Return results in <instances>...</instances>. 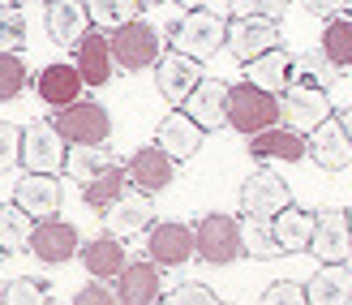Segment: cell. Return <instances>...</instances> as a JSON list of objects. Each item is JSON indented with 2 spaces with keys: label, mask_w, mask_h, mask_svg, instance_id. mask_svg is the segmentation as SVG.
Masks as SVG:
<instances>
[{
  "label": "cell",
  "mask_w": 352,
  "mask_h": 305,
  "mask_svg": "<svg viewBox=\"0 0 352 305\" xmlns=\"http://www.w3.org/2000/svg\"><path fill=\"white\" fill-rule=\"evenodd\" d=\"M108 48H112L116 69H125V74L155 69V61L164 56V39H160V30H155L146 17H133V22L116 26V30L108 34Z\"/></svg>",
  "instance_id": "1"
},
{
  "label": "cell",
  "mask_w": 352,
  "mask_h": 305,
  "mask_svg": "<svg viewBox=\"0 0 352 305\" xmlns=\"http://www.w3.org/2000/svg\"><path fill=\"white\" fill-rule=\"evenodd\" d=\"M223 39H228V17L210 13V9H189L172 26V52H185L198 65L210 61L215 52H223Z\"/></svg>",
  "instance_id": "2"
},
{
  "label": "cell",
  "mask_w": 352,
  "mask_h": 305,
  "mask_svg": "<svg viewBox=\"0 0 352 305\" xmlns=\"http://www.w3.org/2000/svg\"><path fill=\"white\" fill-rule=\"evenodd\" d=\"M275 99H279V125H288L296 134H314L327 116H336L331 112V91L296 82V78H288V86Z\"/></svg>",
  "instance_id": "3"
},
{
  "label": "cell",
  "mask_w": 352,
  "mask_h": 305,
  "mask_svg": "<svg viewBox=\"0 0 352 305\" xmlns=\"http://www.w3.org/2000/svg\"><path fill=\"white\" fill-rule=\"evenodd\" d=\"M193 258L206 266H228L241 258V220L236 215H202L193 224Z\"/></svg>",
  "instance_id": "4"
},
{
  "label": "cell",
  "mask_w": 352,
  "mask_h": 305,
  "mask_svg": "<svg viewBox=\"0 0 352 305\" xmlns=\"http://www.w3.org/2000/svg\"><path fill=\"white\" fill-rule=\"evenodd\" d=\"M52 125H56V134L69 142V147H103L112 134V116L108 107L95 103V99H78L60 107L56 116H52Z\"/></svg>",
  "instance_id": "5"
},
{
  "label": "cell",
  "mask_w": 352,
  "mask_h": 305,
  "mask_svg": "<svg viewBox=\"0 0 352 305\" xmlns=\"http://www.w3.org/2000/svg\"><path fill=\"white\" fill-rule=\"evenodd\" d=\"M275 120H279V99L275 95L258 91L250 82L228 86V129H236L241 138H254Z\"/></svg>",
  "instance_id": "6"
},
{
  "label": "cell",
  "mask_w": 352,
  "mask_h": 305,
  "mask_svg": "<svg viewBox=\"0 0 352 305\" xmlns=\"http://www.w3.org/2000/svg\"><path fill=\"white\" fill-rule=\"evenodd\" d=\"M65 155H69V142L56 134V125L47 120H30L22 129V168L26 172H39V176H60L65 172Z\"/></svg>",
  "instance_id": "7"
},
{
  "label": "cell",
  "mask_w": 352,
  "mask_h": 305,
  "mask_svg": "<svg viewBox=\"0 0 352 305\" xmlns=\"http://www.w3.org/2000/svg\"><path fill=\"white\" fill-rule=\"evenodd\" d=\"M284 207H292V185L279 172L258 168L254 176H245V185H241V215H245V220H262V224H267Z\"/></svg>",
  "instance_id": "8"
},
{
  "label": "cell",
  "mask_w": 352,
  "mask_h": 305,
  "mask_svg": "<svg viewBox=\"0 0 352 305\" xmlns=\"http://www.w3.org/2000/svg\"><path fill=\"white\" fill-rule=\"evenodd\" d=\"M146 258L155 266H168V271L185 266L193 258V228L181 220H155L146 228Z\"/></svg>",
  "instance_id": "9"
},
{
  "label": "cell",
  "mask_w": 352,
  "mask_h": 305,
  "mask_svg": "<svg viewBox=\"0 0 352 305\" xmlns=\"http://www.w3.org/2000/svg\"><path fill=\"white\" fill-rule=\"evenodd\" d=\"M155 224V202L151 193L142 189H125L112 207H103V232H112V237H142V232Z\"/></svg>",
  "instance_id": "10"
},
{
  "label": "cell",
  "mask_w": 352,
  "mask_h": 305,
  "mask_svg": "<svg viewBox=\"0 0 352 305\" xmlns=\"http://www.w3.org/2000/svg\"><path fill=\"white\" fill-rule=\"evenodd\" d=\"M112 284L120 305H164V266H155L151 258H129Z\"/></svg>",
  "instance_id": "11"
},
{
  "label": "cell",
  "mask_w": 352,
  "mask_h": 305,
  "mask_svg": "<svg viewBox=\"0 0 352 305\" xmlns=\"http://www.w3.org/2000/svg\"><path fill=\"white\" fill-rule=\"evenodd\" d=\"M271 48H284V39H279V26H275V22H258V17H232V22H228L223 52H232L241 65L258 61L262 52H271Z\"/></svg>",
  "instance_id": "12"
},
{
  "label": "cell",
  "mask_w": 352,
  "mask_h": 305,
  "mask_svg": "<svg viewBox=\"0 0 352 305\" xmlns=\"http://www.w3.org/2000/svg\"><path fill=\"white\" fill-rule=\"evenodd\" d=\"M202 78H206L202 65L193 61V56H185V52H164V56L155 61V86H160V95H164L172 107H181Z\"/></svg>",
  "instance_id": "13"
},
{
  "label": "cell",
  "mask_w": 352,
  "mask_h": 305,
  "mask_svg": "<svg viewBox=\"0 0 352 305\" xmlns=\"http://www.w3.org/2000/svg\"><path fill=\"white\" fill-rule=\"evenodd\" d=\"M74 69L82 86L91 91V86H108L112 74H116V61H112V48H108V30H86L82 39L74 43Z\"/></svg>",
  "instance_id": "14"
},
{
  "label": "cell",
  "mask_w": 352,
  "mask_h": 305,
  "mask_svg": "<svg viewBox=\"0 0 352 305\" xmlns=\"http://www.w3.org/2000/svg\"><path fill=\"white\" fill-rule=\"evenodd\" d=\"M30 91L39 95V99L52 107V112H60V107H69V103L86 99V86H82V78H78L74 61H56V65H43L39 74L30 78Z\"/></svg>",
  "instance_id": "15"
},
{
  "label": "cell",
  "mask_w": 352,
  "mask_h": 305,
  "mask_svg": "<svg viewBox=\"0 0 352 305\" xmlns=\"http://www.w3.org/2000/svg\"><path fill=\"white\" fill-rule=\"evenodd\" d=\"M82 249V232H78V224H69V220H39L34 224V237H30V254L39 258V262H47V266H60V262H69Z\"/></svg>",
  "instance_id": "16"
},
{
  "label": "cell",
  "mask_w": 352,
  "mask_h": 305,
  "mask_svg": "<svg viewBox=\"0 0 352 305\" xmlns=\"http://www.w3.org/2000/svg\"><path fill=\"white\" fill-rule=\"evenodd\" d=\"M305 159H314L322 172H344L352 164V142L344 134L340 116H327L314 134H305Z\"/></svg>",
  "instance_id": "17"
},
{
  "label": "cell",
  "mask_w": 352,
  "mask_h": 305,
  "mask_svg": "<svg viewBox=\"0 0 352 305\" xmlns=\"http://www.w3.org/2000/svg\"><path fill=\"white\" fill-rule=\"evenodd\" d=\"M13 202L22 207L34 224H39V220H56V215H60V202H65L60 176H39V172H26L22 181L13 185Z\"/></svg>",
  "instance_id": "18"
},
{
  "label": "cell",
  "mask_w": 352,
  "mask_h": 305,
  "mask_svg": "<svg viewBox=\"0 0 352 305\" xmlns=\"http://www.w3.org/2000/svg\"><path fill=\"white\" fill-rule=\"evenodd\" d=\"M314 258H322V262H348L352 258V237H348V211H336V207H327V211H314Z\"/></svg>",
  "instance_id": "19"
},
{
  "label": "cell",
  "mask_w": 352,
  "mask_h": 305,
  "mask_svg": "<svg viewBox=\"0 0 352 305\" xmlns=\"http://www.w3.org/2000/svg\"><path fill=\"white\" fill-rule=\"evenodd\" d=\"M181 112L198 125V129H223L228 125V82L219 78H202L198 86H193V95L181 103Z\"/></svg>",
  "instance_id": "20"
},
{
  "label": "cell",
  "mask_w": 352,
  "mask_h": 305,
  "mask_svg": "<svg viewBox=\"0 0 352 305\" xmlns=\"http://www.w3.org/2000/svg\"><path fill=\"white\" fill-rule=\"evenodd\" d=\"M155 147H160V151L172 159V164H185V159L198 155V147H202V129L181 112V107H172V112L160 120V129H155Z\"/></svg>",
  "instance_id": "21"
},
{
  "label": "cell",
  "mask_w": 352,
  "mask_h": 305,
  "mask_svg": "<svg viewBox=\"0 0 352 305\" xmlns=\"http://www.w3.org/2000/svg\"><path fill=\"white\" fill-rule=\"evenodd\" d=\"M125 176H129V185L133 189H142V193H160L172 185V176H176V164L160 151V147H142V151H133L129 155V164H125Z\"/></svg>",
  "instance_id": "22"
},
{
  "label": "cell",
  "mask_w": 352,
  "mask_h": 305,
  "mask_svg": "<svg viewBox=\"0 0 352 305\" xmlns=\"http://www.w3.org/2000/svg\"><path fill=\"white\" fill-rule=\"evenodd\" d=\"M250 155L254 159H279V164H301L305 159V134H296V129H288V125H267L262 134H254L250 138Z\"/></svg>",
  "instance_id": "23"
},
{
  "label": "cell",
  "mask_w": 352,
  "mask_h": 305,
  "mask_svg": "<svg viewBox=\"0 0 352 305\" xmlns=\"http://www.w3.org/2000/svg\"><path fill=\"white\" fill-rule=\"evenodd\" d=\"M82 266H86V275L91 280H103V284H112L120 271H125V262H129V254H125V241L120 237H112V232H103V237H95V241H86L82 249Z\"/></svg>",
  "instance_id": "24"
},
{
  "label": "cell",
  "mask_w": 352,
  "mask_h": 305,
  "mask_svg": "<svg viewBox=\"0 0 352 305\" xmlns=\"http://www.w3.org/2000/svg\"><path fill=\"white\" fill-rule=\"evenodd\" d=\"M86 30H91L86 0H47V34L56 48H74Z\"/></svg>",
  "instance_id": "25"
},
{
  "label": "cell",
  "mask_w": 352,
  "mask_h": 305,
  "mask_svg": "<svg viewBox=\"0 0 352 305\" xmlns=\"http://www.w3.org/2000/svg\"><path fill=\"white\" fill-rule=\"evenodd\" d=\"M305 301L309 305H348L352 301V271L348 262H322L314 280L305 284Z\"/></svg>",
  "instance_id": "26"
},
{
  "label": "cell",
  "mask_w": 352,
  "mask_h": 305,
  "mask_svg": "<svg viewBox=\"0 0 352 305\" xmlns=\"http://www.w3.org/2000/svg\"><path fill=\"white\" fill-rule=\"evenodd\" d=\"M267 228H271V241L284 249V254H301V249H309V241H314V211L284 207L275 220H267Z\"/></svg>",
  "instance_id": "27"
},
{
  "label": "cell",
  "mask_w": 352,
  "mask_h": 305,
  "mask_svg": "<svg viewBox=\"0 0 352 305\" xmlns=\"http://www.w3.org/2000/svg\"><path fill=\"white\" fill-rule=\"evenodd\" d=\"M288 74H292V52H284V48H271V52H262L258 61L245 65V82L258 86V91H267V95L284 91Z\"/></svg>",
  "instance_id": "28"
},
{
  "label": "cell",
  "mask_w": 352,
  "mask_h": 305,
  "mask_svg": "<svg viewBox=\"0 0 352 305\" xmlns=\"http://www.w3.org/2000/svg\"><path fill=\"white\" fill-rule=\"evenodd\" d=\"M318 52L331 61V69H352V17L336 13V17H327V30H322V43Z\"/></svg>",
  "instance_id": "29"
},
{
  "label": "cell",
  "mask_w": 352,
  "mask_h": 305,
  "mask_svg": "<svg viewBox=\"0 0 352 305\" xmlns=\"http://www.w3.org/2000/svg\"><path fill=\"white\" fill-rule=\"evenodd\" d=\"M129 189V176H125V168L120 164H112V168H103L99 176H91L86 181V189H82V202L91 207V211H103V207H112L120 193Z\"/></svg>",
  "instance_id": "30"
},
{
  "label": "cell",
  "mask_w": 352,
  "mask_h": 305,
  "mask_svg": "<svg viewBox=\"0 0 352 305\" xmlns=\"http://www.w3.org/2000/svg\"><path fill=\"white\" fill-rule=\"evenodd\" d=\"M34 237V220L17 207V202H0V249L17 254V249H30Z\"/></svg>",
  "instance_id": "31"
},
{
  "label": "cell",
  "mask_w": 352,
  "mask_h": 305,
  "mask_svg": "<svg viewBox=\"0 0 352 305\" xmlns=\"http://www.w3.org/2000/svg\"><path fill=\"white\" fill-rule=\"evenodd\" d=\"M112 164H116V155L108 147H69V155H65V172L82 185L91 181V176H99L103 168H112Z\"/></svg>",
  "instance_id": "32"
},
{
  "label": "cell",
  "mask_w": 352,
  "mask_h": 305,
  "mask_svg": "<svg viewBox=\"0 0 352 305\" xmlns=\"http://www.w3.org/2000/svg\"><path fill=\"white\" fill-rule=\"evenodd\" d=\"M86 13H91V26L112 34L116 26L142 17V5H138V0H86Z\"/></svg>",
  "instance_id": "33"
},
{
  "label": "cell",
  "mask_w": 352,
  "mask_h": 305,
  "mask_svg": "<svg viewBox=\"0 0 352 305\" xmlns=\"http://www.w3.org/2000/svg\"><path fill=\"white\" fill-rule=\"evenodd\" d=\"M241 254L258 258V262H267V258L279 254V245L271 241V228L262 220H245V215H241Z\"/></svg>",
  "instance_id": "34"
},
{
  "label": "cell",
  "mask_w": 352,
  "mask_h": 305,
  "mask_svg": "<svg viewBox=\"0 0 352 305\" xmlns=\"http://www.w3.org/2000/svg\"><path fill=\"white\" fill-rule=\"evenodd\" d=\"M288 78L331 91V82H336V69H331V61L322 56V52H301V56H292V74H288Z\"/></svg>",
  "instance_id": "35"
},
{
  "label": "cell",
  "mask_w": 352,
  "mask_h": 305,
  "mask_svg": "<svg viewBox=\"0 0 352 305\" xmlns=\"http://www.w3.org/2000/svg\"><path fill=\"white\" fill-rule=\"evenodd\" d=\"M30 86V69L17 52H0V103H13Z\"/></svg>",
  "instance_id": "36"
},
{
  "label": "cell",
  "mask_w": 352,
  "mask_h": 305,
  "mask_svg": "<svg viewBox=\"0 0 352 305\" xmlns=\"http://www.w3.org/2000/svg\"><path fill=\"white\" fill-rule=\"evenodd\" d=\"M0 305H52V288L43 280H34V275H17V280L5 284Z\"/></svg>",
  "instance_id": "37"
},
{
  "label": "cell",
  "mask_w": 352,
  "mask_h": 305,
  "mask_svg": "<svg viewBox=\"0 0 352 305\" xmlns=\"http://www.w3.org/2000/svg\"><path fill=\"white\" fill-rule=\"evenodd\" d=\"M26 43V17L17 5H0V52H22Z\"/></svg>",
  "instance_id": "38"
},
{
  "label": "cell",
  "mask_w": 352,
  "mask_h": 305,
  "mask_svg": "<svg viewBox=\"0 0 352 305\" xmlns=\"http://www.w3.org/2000/svg\"><path fill=\"white\" fill-rule=\"evenodd\" d=\"M232 17H258V22H279L288 13V0H228Z\"/></svg>",
  "instance_id": "39"
},
{
  "label": "cell",
  "mask_w": 352,
  "mask_h": 305,
  "mask_svg": "<svg viewBox=\"0 0 352 305\" xmlns=\"http://www.w3.org/2000/svg\"><path fill=\"white\" fill-rule=\"evenodd\" d=\"M164 305H223L215 288H206V284L198 280H185V284H176L172 293H164Z\"/></svg>",
  "instance_id": "40"
},
{
  "label": "cell",
  "mask_w": 352,
  "mask_h": 305,
  "mask_svg": "<svg viewBox=\"0 0 352 305\" xmlns=\"http://www.w3.org/2000/svg\"><path fill=\"white\" fill-rule=\"evenodd\" d=\"M22 164V129L13 120H0V172H13Z\"/></svg>",
  "instance_id": "41"
},
{
  "label": "cell",
  "mask_w": 352,
  "mask_h": 305,
  "mask_svg": "<svg viewBox=\"0 0 352 305\" xmlns=\"http://www.w3.org/2000/svg\"><path fill=\"white\" fill-rule=\"evenodd\" d=\"M262 305H309L305 301V284H292V280H275L267 293H262Z\"/></svg>",
  "instance_id": "42"
},
{
  "label": "cell",
  "mask_w": 352,
  "mask_h": 305,
  "mask_svg": "<svg viewBox=\"0 0 352 305\" xmlns=\"http://www.w3.org/2000/svg\"><path fill=\"white\" fill-rule=\"evenodd\" d=\"M74 305H120V297H116V284L91 280L86 288H78V293H74Z\"/></svg>",
  "instance_id": "43"
},
{
  "label": "cell",
  "mask_w": 352,
  "mask_h": 305,
  "mask_svg": "<svg viewBox=\"0 0 352 305\" xmlns=\"http://www.w3.org/2000/svg\"><path fill=\"white\" fill-rule=\"evenodd\" d=\"M301 5L314 17H336V13H344V0H301Z\"/></svg>",
  "instance_id": "44"
},
{
  "label": "cell",
  "mask_w": 352,
  "mask_h": 305,
  "mask_svg": "<svg viewBox=\"0 0 352 305\" xmlns=\"http://www.w3.org/2000/svg\"><path fill=\"white\" fill-rule=\"evenodd\" d=\"M340 125H344V134H348V142H352V107H344V112H340Z\"/></svg>",
  "instance_id": "45"
},
{
  "label": "cell",
  "mask_w": 352,
  "mask_h": 305,
  "mask_svg": "<svg viewBox=\"0 0 352 305\" xmlns=\"http://www.w3.org/2000/svg\"><path fill=\"white\" fill-rule=\"evenodd\" d=\"M176 5H181V9L189 13V9H206V0H176Z\"/></svg>",
  "instance_id": "46"
},
{
  "label": "cell",
  "mask_w": 352,
  "mask_h": 305,
  "mask_svg": "<svg viewBox=\"0 0 352 305\" xmlns=\"http://www.w3.org/2000/svg\"><path fill=\"white\" fill-rule=\"evenodd\" d=\"M138 5H142V9H155V5H164V0H138Z\"/></svg>",
  "instance_id": "47"
},
{
  "label": "cell",
  "mask_w": 352,
  "mask_h": 305,
  "mask_svg": "<svg viewBox=\"0 0 352 305\" xmlns=\"http://www.w3.org/2000/svg\"><path fill=\"white\" fill-rule=\"evenodd\" d=\"M13 5H39V0H13Z\"/></svg>",
  "instance_id": "48"
},
{
  "label": "cell",
  "mask_w": 352,
  "mask_h": 305,
  "mask_svg": "<svg viewBox=\"0 0 352 305\" xmlns=\"http://www.w3.org/2000/svg\"><path fill=\"white\" fill-rule=\"evenodd\" d=\"M348 237H352V211H348Z\"/></svg>",
  "instance_id": "49"
},
{
  "label": "cell",
  "mask_w": 352,
  "mask_h": 305,
  "mask_svg": "<svg viewBox=\"0 0 352 305\" xmlns=\"http://www.w3.org/2000/svg\"><path fill=\"white\" fill-rule=\"evenodd\" d=\"M344 5H348V9H352V0H344Z\"/></svg>",
  "instance_id": "50"
},
{
  "label": "cell",
  "mask_w": 352,
  "mask_h": 305,
  "mask_svg": "<svg viewBox=\"0 0 352 305\" xmlns=\"http://www.w3.org/2000/svg\"><path fill=\"white\" fill-rule=\"evenodd\" d=\"M0 258H5V249H0Z\"/></svg>",
  "instance_id": "51"
}]
</instances>
